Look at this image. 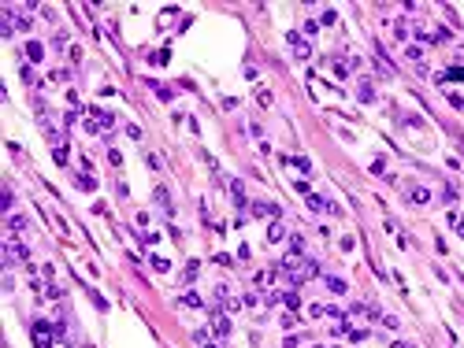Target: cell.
<instances>
[{
    "label": "cell",
    "mask_w": 464,
    "mask_h": 348,
    "mask_svg": "<svg viewBox=\"0 0 464 348\" xmlns=\"http://www.w3.org/2000/svg\"><path fill=\"white\" fill-rule=\"evenodd\" d=\"M52 156H56V163H59V167H63V163H67V145H59V148H52Z\"/></svg>",
    "instance_id": "24"
},
{
    "label": "cell",
    "mask_w": 464,
    "mask_h": 348,
    "mask_svg": "<svg viewBox=\"0 0 464 348\" xmlns=\"http://www.w3.org/2000/svg\"><path fill=\"white\" fill-rule=\"evenodd\" d=\"M15 263H30V248L19 245V241H8L4 245V267H15Z\"/></svg>",
    "instance_id": "2"
},
{
    "label": "cell",
    "mask_w": 464,
    "mask_h": 348,
    "mask_svg": "<svg viewBox=\"0 0 464 348\" xmlns=\"http://www.w3.org/2000/svg\"><path fill=\"white\" fill-rule=\"evenodd\" d=\"M152 200H156V204H160V208L168 211V215L175 211V204H171V193H168V189H163V185H156V193H152Z\"/></svg>",
    "instance_id": "6"
},
{
    "label": "cell",
    "mask_w": 464,
    "mask_h": 348,
    "mask_svg": "<svg viewBox=\"0 0 464 348\" xmlns=\"http://www.w3.org/2000/svg\"><path fill=\"white\" fill-rule=\"evenodd\" d=\"M409 348H412V344H409Z\"/></svg>",
    "instance_id": "28"
},
{
    "label": "cell",
    "mask_w": 464,
    "mask_h": 348,
    "mask_svg": "<svg viewBox=\"0 0 464 348\" xmlns=\"http://www.w3.org/2000/svg\"><path fill=\"white\" fill-rule=\"evenodd\" d=\"M149 86L156 89V97H160V100H171V89H168V86H156V82H149Z\"/></svg>",
    "instance_id": "23"
},
{
    "label": "cell",
    "mask_w": 464,
    "mask_h": 348,
    "mask_svg": "<svg viewBox=\"0 0 464 348\" xmlns=\"http://www.w3.org/2000/svg\"><path fill=\"white\" fill-rule=\"evenodd\" d=\"M335 74H338V78L349 74V63H346V59H335Z\"/></svg>",
    "instance_id": "22"
},
{
    "label": "cell",
    "mask_w": 464,
    "mask_h": 348,
    "mask_svg": "<svg viewBox=\"0 0 464 348\" xmlns=\"http://www.w3.org/2000/svg\"><path fill=\"white\" fill-rule=\"evenodd\" d=\"M78 185H82V189H97V182H93L89 174H78Z\"/></svg>",
    "instance_id": "25"
},
{
    "label": "cell",
    "mask_w": 464,
    "mask_h": 348,
    "mask_svg": "<svg viewBox=\"0 0 464 348\" xmlns=\"http://www.w3.org/2000/svg\"><path fill=\"white\" fill-rule=\"evenodd\" d=\"M286 41L293 45L297 59H308V56H312V49H308V41H305V37H301V33H297V30H290V33H286Z\"/></svg>",
    "instance_id": "4"
},
{
    "label": "cell",
    "mask_w": 464,
    "mask_h": 348,
    "mask_svg": "<svg viewBox=\"0 0 464 348\" xmlns=\"http://www.w3.org/2000/svg\"><path fill=\"white\" fill-rule=\"evenodd\" d=\"M197 270H201V263H186V270H182V282H193V278H197Z\"/></svg>",
    "instance_id": "15"
},
{
    "label": "cell",
    "mask_w": 464,
    "mask_h": 348,
    "mask_svg": "<svg viewBox=\"0 0 464 348\" xmlns=\"http://www.w3.org/2000/svg\"><path fill=\"white\" fill-rule=\"evenodd\" d=\"M282 300H286V307H293V311L301 307V296H297L293 289H290V293H282Z\"/></svg>",
    "instance_id": "17"
},
{
    "label": "cell",
    "mask_w": 464,
    "mask_h": 348,
    "mask_svg": "<svg viewBox=\"0 0 464 348\" xmlns=\"http://www.w3.org/2000/svg\"><path fill=\"white\" fill-rule=\"evenodd\" d=\"M453 78L464 82V67H453V70H442V74H438V82H453Z\"/></svg>",
    "instance_id": "14"
},
{
    "label": "cell",
    "mask_w": 464,
    "mask_h": 348,
    "mask_svg": "<svg viewBox=\"0 0 464 348\" xmlns=\"http://www.w3.org/2000/svg\"><path fill=\"white\" fill-rule=\"evenodd\" d=\"M327 289L335 293V296H342V293H349V285L342 282V278H335V274H327Z\"/></svg>",
    "instance_id": "10"
},
{
    "label": "cell",
    "mask_w": 464,
    "mask_h": 348,
    "mask_svg": "<svg viewBox=\"0 0 464 348\" xmlns=\"http://www.w3.org/2000/svg\"><path fill=\"white\" fill-rule=\"evenodd\" d=\"M8 234H11V237L26 234V219H22V215H11V219H8Z\"/></svg>",
    "instance_id": "7"
},
{
    "label": "cell",
    "mask_w": 464,
    "mask_h": 348,
    "mask_svg": "<svg viewBox=\"0 0 464 348\" xmlns=\"http://www.w3.org/2000/svg\"><path fill=\"white\" fill-rule=\"evenodd\" d=\"M431 200V193H427L423 185H416V189H409V204H427Z\"/></svg>",
    "instance_id": "11"
},
{
    "label": "cell",
    "mask_w": 464,
    "mask_h": 348,
    "mask_svg": "<svg viewBox=\"0 0 464 348\" xmlns=\"http://www.w3.org/2000/svg\"><path fill=\"white\" fill-rule=\"evenodd\" d=\"M63 45H67V33L56 30V33H52V49H63Z\"/></svg>",
    "instance_id": "21"
},
{
    "label": "cell",
    "mask_w": 464,
    "mask_h": 348,
    "mask_svg": "<svg viewBox=\"0 0 464 348\" xmlns=\"http://www.w3.org/2000/svg\"><path fill=\"white\" fill-rule=\"evenodd\" d=\"M11 204H15V197H11V189H4V193H0V208L11 211Z\"/></svg>",
    "instance_id": "20"
},
{
    "label": "cell",
    "mask_w": 464,
    "mask_h": 348,
    "mask_svg": "<svg viewBox=\"0 0 464 348\" xmlns=\"http://www.w3.org/2000/svg\"><path fill=\"white\" fill-rule=\"evenodd\" d=\"M205 348H216V344H205Z\"/></svg>",
    "instance_id": "27"
},
{
    "label": "cell",
    "mask_w": 464,
    "mask_h": 348,
    "mask_svg": "<svg viewBox=\"0 0 464 348\" xmlns=\"http://www.w3.org/2000/svg\"><path fill=\"white\" fill-rule=\"evenodd\" d=\"M356 97H360L364 104H368V100H375V89H372V82H368V78L360 82V86H356Z\"/></svg>",
    "instance_id": "12"
},
{
    "label": "cell",
    "mask_w": 464,
    "mask_h": 348,
    "mask_svg": "<svg viewBox=\"0 0 464 348\" xmlns=\"http://www.w3.org/2000/svg\"><path fill=\"white\" fill-rule=\"evenodd\" d=\"M249 211H253L256 219H279V204H271V200H256V204H249Z\"/></svg>",
    "instance_id": "3"
},
{
    "label": "cell",
    "mask_w": 464,
    "mask_h": 348,
    "mask_svg": "<svg viewBox=\"0 0 464 348\" xmlns=\"http://www.w3.org/2000/svg\"><path fill=\"white\" fill-rule=\"evenodd\" d=\"M442 200H446V204H453V200H457V189H453V185H446V189H442Z\"/></svg>",
    "instance_id": "26"
},
{
    "label": "cell",
    "mask_w": 464,
    "mask_h": 348,
    "mask_svg": "<svg viewBox=\"0 0 464 348\" xmlns=\"http://www.w3.org/2000/svg\"><path fill=\"white\" fill-rule=\"evenodd\" d=\"M22 52H26V59H30V63H38V59L45 56V49H41V41H26V49H22Z\"/></svg>",
    "instance_id": "9"
},
{
    "label": "cell",
    "mask_w": 464,
    "mask_h": 348,
    "mask_svg": "<svg viewBox=\"0 0 464 348\" xmlns=\"http://www.w3.org/2000/svg\"><path fill=\"white\" fill-rule=\"evenodd\" d=\"M305 204H308V208H312V211H338L335 204H327L323 197H316V193H308V197H305Z\"/></svg>",
    "instance_id": "5"
},
{
    "label": "cell",
    "mask_w": 464,
    "mask_h": 348,
    "mask_svg": "<svg viewBox=\"0 0 464 348\" xmlns=\"http://www.w3.org/2000/svg\"><path fill=\"white\" fill-rule=\"evenodd\" d=\"M268 241H271V245H275V241H286V226H282V222H271V226H268Z\"/></svg>",
    "instance_id": "8"
},
{
    "label": "cell",
    "mask_w": 464,
    "mask_h": 348,
    "mask_svg": "<svg viewBox=\"0 0 464 348\" xmlns=\"http://www.w3.org/2000/svg\"><path fill=\"white\" fill-rule=\"evenodd\" d=\"M22 82H26V86H41V78H38V74H34V70H30V67H22Z\"/></svg>",
    "instance_id": "18"
},
{
    "label": "cell",
    "mask_w": 464,
    "mask_h": 348,
    "mask_svg": "<svg viewBox=\"0 0 464 348\" xmlns=\"http://www.w3.org/2000/svg\"><path fill=\"white\" fill-rule=\"evenodd\" d=\"M178 304H186V307H201V296L197 293H182V300Z\"/></svg>",
    "instance_id": "16"
},
{
    "label": "cell",
    "mask_w": 464,
    "mask_h": 348,
    "mask_svg": "<svg viewBox=\"0 0 464 348\" xmlns=\"http://www.w3.org/2000/svg\"><path fill=\"white\" fill-rule=\"evenodd\" d=\"M30 333H34V344L38 348H52V337H56V326L45 319H34L30 322Z\"/></svg>",
    "instance_id": "1"
},
{
    "label": "cell",
    "mask_w": 464,
    "mask_h": 348,
    "mask_svg": "<svg viewBox=\"0 0 464 348\" xmlns=\"http://www.w3.org/2000/svg\"><path fill=\"white\" fill-rule=\"evenodd\" d=\"M290 248H293V256H301V248H305V237H301V234H293V237H290Z\"/></svg>",
    "instance_id": "19"
},
{
    "label": "cell",
    "mask_w": 464,
    "mask_h": 348,
    "mask_svg": "<svg viewBox=\"0 0 464 348\" xmlns=\"http://www.w3.org/2000/svg\"><path fill=\"white\" fill-rule=\"evenodd\" d=\"M212 326H216L219 337H227V333H230V319H227V315H216V319H212Z\"/></svg>",
    "instance_id": "13"
}]
</instances>
